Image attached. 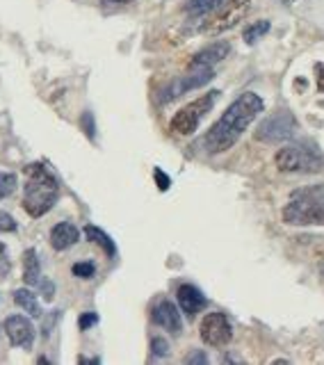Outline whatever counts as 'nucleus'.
<instances>
[{
	"label": "nucleus",
	"instance_id": "7c9ffc66",
	"mask_svg": "<svg viewBox=\"0 0 324 365\" xmlns=\"http://www.w3.org/2000/svg\"><path fill=\"white\" fill-rule=\"evenodd\" d=\"M133 0H103V5H128Z\"/></svg>",
	"mask_w": 324,
	"mask_h": 365
},
{
	"label": "nucleus",
	"instance_id": "1a4fd4ad",
	"mask_svg": "<svg viewBox=\"0 0 324 365\" xmlns=\"http://www.w3.org/2000/svg\"><path fill=\"white\" fill-rule=\"evenodd\" d=\"M199 336L208 347H226L233 338V327L224 313H208L201 319Z\"/></svg>",
	"mask_w": 324,
	"mask_h": 365
},
{
	"label": "nucleus",
	"instance_id": "bb28decb",
	"mask_svg": "<svg viewBox=\"0 0 324 365\" xmlns=\"http://www.w3.org/2000/svg\"><path fill=\"white\" fill-rule=\"evenodd\" d=\"M96 322H98L96 313H83V315H80V319H78V327H80V331H87L89 327H94Z\"/></svg>",
	"mask_w": 324,
	"mask_h": 365
},
{
	"label": "nucleus",
	"instance_id": "423d86ee",
	"mask_svg": "<svg viewBox=\"0 0 324 365\" xmlns=\"http://www.w3.org/2000/svg\"><path fill=\"white\" fill-rule=\"evenodd\" d=\"M249 11H251V0H228L226 5L219 7L215 14L203 23L201 32L211 34V37L222 34L231 28H236L238 23L249 14Z\"/></svg>",
	"mask_w": 324,
	"mask_h": 365
},
{
	"label": "nucleus",
	"instance_id": "0eeeda50",
	"mask_svg": "<svg viewBox=\"0 0 324 365\" xmlns=\"http://www.w3.org/2000/svg\"><path fill=\"white\" fill-rule=\"evenodd\" d=\"M295 130H297L295 117L288 110H281V112H276V114H272V117L265 119L253 135H256L258 142H265V144H281V142L293 140Z\"/></svg>",
	"mask_w": 324,
	"mask_h": 365
},
{
	"label": "nucleus",
	"instance_id": "473e14b6",
	"mask_svg": "<svg viewBox=\"0 0 324 365\" xmlns=\"http://www.w3.org/2000/svg\"><path fill=\"white\" fill-rule=\"evenodd\" d=\"M283 3H285V5H293V3H297V0H283Z\"/></svg>",
	"mask_w": 324,
	"mask_h": 365
},
{
	"label": "nucleus",
	"instance_id": "c756f323",
	"mask_svg": "<svg viewBox=\"0 0 324 365\" xmlns=\"http://www.w3.org/2000/svg\"><path fill=\"white\" fill-rule=\"evenodd\" d=\"M315 83H318V89L324 94V62L315 64Z\"/></svg>",
	"mask_w": 324,
	"mask_h": 365
},
{
	"label": "nucleus",
	"instance_id": "f8f14e48",
	"mask_svg": "<svg viewBox=\"0 0 324 365\" xmlns=\"http://www.w3.org/2000/svg\"><path fill=\"white\" fill-rule=\"evenodd\" d=\"M151 317H153V322L158 327H162L165 331H169V334H181V329H183V319H181V313H178V308L173 306V302L169 299H162L153 306V311H151Z\"/></svg>",
	"mask_w": 324,
	"mask_h": 365
},
{
	"label": "nucleus",
	"instance_id": "4468645a",
	"mask_svg": "<svg viewBox=\"0 0 324 365\" xmlns=\"http://www.w3.org/2000/svg\"><path fill=\"white\" fill-rule=\"evenodd\" d=\"M80 240V231L78 226L62 222V224H55L51 228V247L55 251H66L69 247H74Z\"/></svg>",
	"mask_w": 324,
	"mask_h": 365
},
{
	"label": "nucleus",
	"instance_id": "2f4dec72",
	"mask_svg": "<svg viewBox=\"0 0 324 365\" xmlns=\"http://www.w3.org/2000/svg\"><path fill=\"white\" fill-rule=\"evenodd\" d=\"M80 363H101V359H85V356H80Z\"/></svg>",
	"mask_w": 324,
	"mask_h": 365
},
{
	"label": "nucleus",
	"instance_id": "a878e982",
	"mask_svg": "<svg viewBox=\"0 0 324 365\" xmlns=\"http://www.w3.org/2000/svg\"><path fill=\"white\" fill-rule=\"evenodd\" d=\"M80 123H83L85 135L89 137V140H94V137H96V130H94V117H91V112H85V114H83V121H80Z\"/></svg>",
	"mask_w": 324,
	"mask_h": 365
},
{
	"label": "nucleus",
	"instance_id": "b1692460",
	"mask_svg": "<svg viewBox=\"0 0 324 365\" xmlns=\"http://www.w3.org/2000/svg\"><path fill=\"white\" fill-rule=\"evenodd\" d=\"M11 269V262H9V254H7V247L0 242V279H5Z\"/></svg>",
	"mask_w": 324,
	"mask_h": 365
},
{
	"label": "nucleus",
	"instance_id": "39448f33",
	"mask_svg": "<svg viewBox=\"0 0 324 365\" xmlns=\"http://www.w3.org/2000/svg\"><path fill=\"white\" fill-rule=\"evenodd\" d=\"M217 96H219V91H208V94H203L201 98L188 103V106L181 108L176 114H173L169 128L176 135H192L196 128H199L201 119L213 110Z\"/></svg>",
	"mask_w": 324,
	"mask_h": 365
},
{
	"label": "nucleus",
	"instance_id": "c85d7f7f",
	"mask_svg": "<svg viewBox=\"0 0 324 365\" xmlns=\"http://www.w3.org/2000/svg\"><path fill=\"white\" fill-rule=\"evenodd\" d=\"M39 288H41V292H44V299H53V294H55V285L51 283V281H41L39 279Z\"/></svg>",
	"mask_w": 324,
	"mask_h": 365
},
{
	"label": "nucleus",
	"instance_id": "aec40b11",
	"mask_svg": "<svg viewBox=\"0 0 324 365\" xmlns=\"http://www.w3.org/2000/svg\"><path fill=\"white\" fill-rule=\"evenodd\" d=\"M71 272H74V277H78V279H94L96 265H94V262H89V260H83V262H76V265L71 267Z\"/></svg>",
	"mask_w": 324,
	"mask_h": 365
},
{
	"label": "nucleus",
	"instance_id": "ddd939ff",
	"mask_svg": "<svg viewBox=\"0 0 324 365\" xmlns=\"http://www.w3.org/2000/svg\"><path fill=\"white\" fill-rule=\"evenodd\" d=\"M231 53V43L228 41H215L211 46H206V48H201L199 53L192 55L190 60V68H206V66H215L217 62L226 60Z\"/></svg>",
	"mask_w": 324,
	"mask_h": 365
},
{
	"label": "nucleus",
	"instance_id": "393cba45",
	"mask_svg": "<svg viewBox=\"0 0 324 365\" xmlns=\"http://www.w3.org/2000/svg\"><path fill=\"white\" fill-rule=\"evenodd\" d=\"M151 351L156 354V356H167V354H169V342H167L165 338L156 336V338L151 340Z\"/></svg>",
	"mask_w": 324,
	"mask_h": 365
},
{
	"label": "nucleus",
	"instance_id": "6ab92c4d",
	"mask_svg": "<svg viewBox=\"0 0 324 365\" xmlns=\"http://www.w3.org/2000/svg\"><path fill=\"white\" fill-rule=\"evenodd\" d=\"M222 3L224 0H190V3L185 5V9H188V14L199 16V14H208V11L217 9Z\"/></svg>",
	"mask_w": 324,
	"mask_h": 365
},
{
	"label": "nucleus",
	"instance_id": "20e7f679",
	"mask_svg": "<svg viewBox=\"0 0 324 365\" xmlns=\"http://www.w3.org/2000/svg\"><path fill=\"white\" fill-rule=\"evenodd\" d=\"M274 165L285 174H315L324 169V158L308 144H288L276 151Z\"/></svg>",
	"mask_w": 324,
	"mask_h": 365
},
{
	"label": "nucleus",
	"instance_id": "f3484780",
	"mask_svg": "<svg viewBox=\"0 0 324 365\" xmlns=\"http://www.w3.org/2000/svg\"><path fill=\"white\" fill-rule=\"evenodd\" d=\"M14 304L19 308H23V311H26L30 317H41L44 315L41 313V306L37 302V294H32L28 288H21V290L14 292Z\"/></svg>",
	"mask_w": 324,
	"mask_h": 365
},
{
	"label": "nucleus",
	"instance_id": "5701e85b",
	"mask_svg": "<svg viewBox=\"0 0 324 365\" xmlns=\"http://www.w3.org/2000/svg\"><path fill=\"white\" fill-rule=\"evenodd\" d=\"M153 178H156V185H158V190L160 192H167L169 187H171V178L165 174V171H162L160 167H156L153 169Z\"/></svg>",
	"mask_w": 324,
	"mask_h": 365
},
{
	"label": "nucleus",
	"instance_id": "4be33fe9",
	"mask_svg": "<svg viewBox=\"0 0 324 365\" xmlns=\"http://www.w3.org/2000/svg\"><path fill=\"white\" fill-rule=\"evenodd\" d=\"M16 231V222L14 217H11L9 212L0 210V233H14Z\"/></svg>",
	"mask_w": 324,
	"mask_h": 365
},
{
	"label": "nucleus",
	"instance_id": "f03ea898",
	"mask_svg": "<svg viewBox=\"0 0 324 365\" xmlns=\"http://www.w3.org/2000/svg\"><path fill=\"white\" fill-rule=\"evenodd\" d=\"M57 197H60V182L49 169L39 163L26 167V190H23V208L30 217H41L49 212Z\"/></svg>",
	"mask_w": 324,
	"mask_h": 365
},
{
	"label": "nucleus",
	"instance_id": "2eb2a0df",
	"mask_svg": "<svg viewBox=\"0 0 324 365\" xmlns=\"http://www.w3.org/2000/svg\"><path fill=\"white\" fill-rule=\"evenodd\" d=\"M85 235H87L89 242L98 245L103 251H106L108 258H114V256H117V245H114V240H112L106 231H103V228H98V226H94V224H87V226H85Z\"/></svg>",
	"mask_w": 324,
	"mask_h": 365
},
{
	"label": "nucleus",
	"instance_id": "9d476101",
	"mask_svg": "<svg viewBox=\"0 0 324 365\" xmlns=\"http://www.w3.org/2000/svg\"><path fill=\"white\" fill-rule=\"evenodd\" d=\"M3 331L7 334L9 342L14 347H23V349H30L32 347V340H34V327L28 317L23 315H11L5 319Z\"/></svg>",
	"mask_w": 324,
	"mask_h": 365
},
{
	"label": "nucleus",
	"instance_id": "9b49d317",
	"mask_svg": "<svg viewBox=\"0 0 324 365\" xmlns=\"http://www.w3.org/2000/svg\"><path fill=\"white\" fill-rule=\"evenodd\" d=\"M176 299H178V306H181V311L188 315L190 319H194L196 315H199L203 308H206V297L203 292L196 288V285L192 283H183L178 285V290H176Z\"/></svg>",
	"mask_w": 324,
	"mask_h": 365
},
{
	"label": "nucleus",
	"instance_id": "7ed1b4c3",
	"mask_svg": "<svg viewBox=\"0 0 324 365\" xmlns=\"http://www.w3.org/2000/svg\"><path fill=\"white\" fill-rule=\"evenodd\" d=\"M281 217L290 226H324V185L297 190Z\"/></svg>",
	"mask_w": 324,
	"mask_h": 365
},
{
	"label": "nucleus",
	"instance_id": "6e6552de",
	"mask_svg": "<svg viewBox=\"0 0 324 365\" xmlns=\"http://www.w3.org/2000/svg\"><path fill=\"white\" fill-rule=\"evenodd\" d=\"M215 78V71L211 66L206 68H190V73H185L176 80H171V83L160 91V103H169L173 98H178L183 94H188L192 89H199L203 85H208L211 80Z\"/></svg>",
	"mask_w": 324,
	"mask_h": 365
},
{
	"label": "nucleus",
	"instance_id": "412c9836",
	"mask_svg": "<svg viewBox=\"0 0 324 365\" xmlns=\"http://www.w3.org/2000/svg\"><path fill=\"white\" fill-rule=\"evenodd\" d=\"M14 190H16V176L0 171V199H7Z\"/></svg>",
	"mask_w": 324,
	"mask_h": 365
},
{
	"label": "nucleus",
	"instance_id": "a211bd4d",
	"mask_svg": "<svg viewBox=\"0 0 324 365\" xmlns=\"http://www.w3.org/2000/svg\"><path fill=\"white\" fill-rule=\"evenodd\" d=\"M268 32H270V21H256V23H251V26H247V30L242 32V39H245V43L251 46L258 39H263Z\"/></svg>",
	"mask_w": 324,
	"mask_h": 365
},
{
	"label": "nucleus",
	"instance_id": "f257e3e1",
	"mask_svg": "<svg viewBox=\"0 0 324 365\" xmlns=\"http://www.w3.org/2000/svg\"><path fill=\"white\" fill-rule=\"evenodd\" d=\"M263 110H265V101L258 94H253V91L240 94L226 108V112L222 114V117L211 125V130L206 133L203 148L211 155L228 151V148L240 140L242 133L249 128V125L253 123V119H256Z\"/></svg>",
	"mask_w": 324,
	"mask_h": 365
},
{
	"label": "nucleus",
	"instance_id": "dca6fc26",
	"mask_svg": "<svg viewBox=\"0 0 324 365\" xmlns=\"http://www.w3.org/2000/svg\"><path fill=\"white\" fill-rule=\"evenodd\" d=\"M41 279V265L37 258V251L26 249L23 251V281L28 285H37Z\"/></svg>",
	"mask_w": 324,
	"mask_h": 365
},
{
	"label": "nucleus",
	"instance_id": "cd10ccee",
	"mask_svg": "<svg viewBox=\"0 0 324 365\" xmlns=\"http://www.w3.org/2000/svg\"><path fill=\"white\" fill-rule=\"evenodd\" d=\"M185 363H190V365H203V363H208V356L201 351V349H196V351H192L188 359H185Z\"/></svg>",
	"mask_w": 324,
	"mask_h": 365
}]
</instances>
